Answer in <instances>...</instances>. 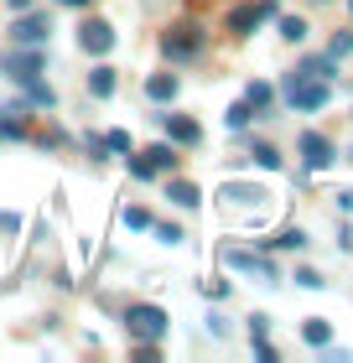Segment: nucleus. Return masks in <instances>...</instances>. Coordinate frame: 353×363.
<instances>
[{
  "instance_id": "nucleus-1",
  "label": "nucleus",
  "mask_w": 353,
  "mask_h": 363,
  "mask_svg": "<svg viewBox=\"0 0 353 363\" xmlns=\"http://www.w3.org/2000/svg\"><path fill=\"white\" fill-rule=\"evenodd\" d=\"M286 104L291 109H301V114H312V109H322L327 99H332V89H327V78H307V73H286Z\"/></svg>"
},
{
  "instance_id": "nucleus-2",
  "label": "nucleus",
  "mask_w": 353,
  "mask_h": 363,
  "mask_svg": "<svg viewBox=\"0 0 353 363\" xmlns=\"http://www.w3.org/2000/svg\"><path fill=\"white\" fill-rule=\"evenodd\" d=\"M125 333L141 342H161L166 337V311L161 306H130L125 311Z\"/></svg>"
},
{
  "instance_id": "nucleus-3",
  "label": "nucleus",
  "mask_w": 353,
  "mask_h": 363,
  "mask_svg": "<svg viewBox=\"0 0 353 363\" xmlns=\"http://www.w3.org/2000/svg\"><path fill=\"white\" fill-rule=\"evenodd\" d=\"M224 265L239 270V275H255V280H265V286H276V280H281V270L265 255H255V250H224Z\"/></svg>"
},
{
  "instance_id": "nucleus-4",
  "label": "nucleus",
  "mask_w": 353,
  "mask_h": 363,
  "mask_svg": "<svg viewBox=\"0 0 353 363\" xmlns=\"http://www.w3.org/2000/svg\"><path fill=\"white\" fill-rule=\"evenodd\" d=\"M197 47H203L197 26H172V31L161 37V52L172 57V62H188V57H197Z\"/></svg>"
},
{
  "instance_id": "nucleus-5",
  "label": "nucleus",
  "mask_w": 353,
  "mask_h": 363,
  "mask_svg": "<svg viewBox=\"0 0 353 363\" xmlns=\"http://www.w3.org/2000/svg\"><path fill=\"white\" fill-rule=\"evenodd\" d=\"M301 161H307V172L332 167V140H327V135H317V130H307V135H301Z\"/></svg>"
},
{
  "instance_id": "nucleus-6",
  "label": "nucleus",
  "mask_w": 353,
  "mask_h": 363,
  "mask_svg": "<svg viewBox=\"0 0 353 363\" xmlns=\"http://www.w3.org/2000/svg\"><path fill=\"white\" fill-rule=\"evenodd\" d=\"M78 47H83V52H109V47H114V31H109V21H83V31H78Z\"/></svg>"
},
{
  "instance_id": "nucleus-7",
  "label": "nucleus",
  "mask_w": 353,
  "mask_h": 363,
  "mask_svg": "<svg viewBox=\"0 0 353 363\" xmlns=\"http://www.w3.org/2000/svg\"><path fill=\"white\" fill-rule=\"evenodd\" d=\"M6 68H11L16 84H26V78H42V52H37V47H31V52H11Z\"/></svg>"
},
{
  "instance_id": "nucleus-8",
  "label": "nucleus",
  "mask_w": 353,
  "mask_h": 363,
  "mask_svg": "<svg viewBox=\"0 0 353 363\" xmlns=\"http://www.w3.org/2000/svg\"><path fill=\"white\" fill-rule=\"evenodd\" d=\"M161 120H166V135H172V140H182V145H197V140H203L197 120H188V114H161Z\"/></svg>"
},
{
  "instance_id": "nucleus-9",
  "label": "nucleus",
  "mask_w": 353,
  "mask_h": 363,
  "mask_svg": "<svg viewBox=\"0 0 353 363\" xmlns=\"http://www.w3.org/2000/svg\"><path fill=\"white\" fill-rule=\"evenodd\" d=\"M11 37H16V47H42V42H47V21H42V16H31V21H16Z\"/></svg>"
},
{
  "instance_id": "nucleus-10",
  "label": "nucleus",
  "mask_w": 353,
  "mask_h": 363,
  "mask_svg": "<svg viewBox=\"0 0 353 363\" xmlns=\"http://www.w3.org/2000/svg\"><path fill=\"white\" fill-rule=\"evenodd\" d=\"M265 16H271L265 6H234V11H229V26L239 31V37H249V31H255V26L265 21Z\"/></svg>"
},
{
  "instance_id": "nucleus-11",
  "label": "nucleus",
  "mask_w": 353,
  "mask_h": 363,
  "mask_svg": "<svg viewBox=\"0 0 353 363\" xmlns=\"http://www.w3.org/2000/svg\"><path fill=\"white\" fill-rule=\"evenodd\" d=\"M146 99H156V104L177 99V78H172V73H156V78H146Z\"/></svg>"
},
{
  "instance_id": "nucleus-12",
  "label": "nucleus",
  "mask_w": 353,
  "mask_h": 363,
  "mask_svg": "<svg viewBox=\"0 0 353 363\" xmlns=\"http://www.w3.org/2000/svg\"><path fill=\"white\" fill-rule=\"evenodd\" d=\"M296 73H307V78H327V84H332V73H338V57H307V62H301V68Z\"/></svg>"
},
{
  "instance_id": "nucleus-13",
  "label": "nucleus",
  "mask_w": 353,
  "mask_h": 363,
  "mask_svg": "<svg viewBox=\"0 0 353 363\" xmlns=\"http://www.w3.org/2000/svg\"><path fill=\"white\" fill-rule=\"evenodd\" d=\"M166 197H172L177 208H197V203H203V192H197L192 182H172V187H166Z\"/></svg>"
},
{
  "instance_id": "nucleus-14",
  "label": "nucleus",
  "mask_w": 353,
  "mask_h": 363,
  "mask_svg": "<svg viewBox=\"0 0 353 363\" xmlns=\"http://www.w3.org/2000/svg\"><path fill=\"white\" fill-rule=\"evenodd\" d=\"M301 337H307V342H312V348H327V337H332V327H327L322 317H307V322H301Z\"/></svg>"
},
{
  "instance_id": "nucleus-15",
  "label": "nucleus",
  "mask_w": 353,
  "mask_h": 363,
  "mask_svg": "<svg viewBox=\"0 0 353 363\" xmlns=\"http://www.w3.org/2000/svg\"><path fill=\"white\" fill-rule=\"evenodd\" d=\"M89 94H94V99H109V94H114V73H109V68H94V73H89Z\"/></svg>"
},
{
  "instance_id": "nucleus-16",
  "label": "nucleus",
  "mask_w": 353,
  "mask_h": 363,
  "mask_svg": "<svg viewBox=\"0 0 353 363\" xmlns=\"http://www.w3.org/2000/svg\"><path fill=\"white\" fill-rule=\"evenodd\" d=\"M271 99H276V89H271V84H249V89H244V104H249V109H265Z\"/></svg>"
},
{
  "instance_id": "nucleus-17",
  "label": "nucleus",
  "mask_w": 353,
  "mask_h": 363,
  "mask_svg": "<svg viewBox=\"0 0 353 363\" xmlns=\"http://www.w3.org/2000/svg\"><path fill=\"white\" fill-rule=\"evenodd\" d=\"M271 244H276V250H307V234H301V228H281Z\"/></svg>"
},
{
  "instance_id": "nucleus-18",
  "label": "nucleus",
  "mask_w": 353,
  "mask_h": 363,
  "mask_svg": "<svg viewBox=\"0 0 353 363\" xmlns=\"http://www.w3.org/2000/svg\"><path fill=\"white\" fill-rule=\"evenodd\" d=\"M146 156L156 161V172H172V167H177V151H172V145H151Z\"/></svg>"
},
{
  "instance_id": "nucleus-19",
  "label": "nucleus",
  "mask_w": 353,
  "mask_h": 363,
  "mask_svg": "<svg viewBox=\"0 0 353 363\" xmlns=\"http://www.w3.org/2000/svg\"><path fill=\"white\" fill-rule=\"evenodd\" d=\"M21 89H26V99H31V104H53V89H47L42 78H26Z\"/></svg>"
},
{
  "instance_id": "nucleus-20",
  "label": "nucleus",
  "mask_w": 353,
  "mask_h": 363,
  "mask_svg": "<svg viewBox=\"0 0 353 363\" xmlns=\"http://www.w3.org/2000/svg\"><path fill=\"white\" fill-rule=\"evenodd\" d=\"M224 197H229V208H234V203H260L265 192L260 187H224Z\"/></svg>"
},
{
  "instance_id": "nucleus-21",
  "label": "nucleus",
  "mask_w": 353,
  "mask_h": 363,
  "mask_svg": "<svg viewBox=\"0 0 353 363\" xmlns=\"http://www.w3.org/2000/svg\"><path fill=\"white\" fill-rule=\"evenodd\" d=\"M281 37H286V42H301V37H307V21H301V16H286V21H281Z\"/></svg>"
},
{
  "instance_id": "nucleus-22",
  "label": "nucleus",
  "mask_w": 353,
  "mask_h": 363,
  "mask_svg": "<svg viewBox=\"0 0 353 363\" xmlns=\"http://www.w3.org/2000/svg\"><path fill=\"white\" fill-rule=\"evenodd\" d=\"M249 156H255V161H260L265 172H276V167H281V151H276V145H255V151H249Z\"/></svg>"
},
{
  "instance_id": "nucleus-23",
  "label": "nucleus",
  "mask_w": 353,
  "mask_h": 363,
  "mask_svg": "<svg viewBox=\"0 0 353 363\" xmlns=\"http://www.w3.org/2000/svg\"><path fill=\"white\" fill-rule=\"evenodd\" d=\"M130 177L151 182V177H156V161H151V156H130Z\"/></svg>"
},
{
  "instance_id": "nucleus-24",
  "label": "nucleus",
  "mask_w": 353,
  "mask_h": 363,
  "mask_svg": "<svg viewBox=\"0 0 353 363\" xmlns=\"http://www.w3.org/2000/svg\"><path fill=\"white\" fill-rule=\"evenodd\" d=\"M249 114H255L249 104H234V109L224 114V125H229V130H244V125H249Z\"/></svg>"
},
{
  "instance_id": "nucleus-25",
  "label": "nucleus",
  "mask_w": 353,
  "mask_h": 363,
  "mask_svg": "<svg viewBox=\"0 0 353 363\" xmlns=\"http://www.w3.org/2000/svg\"><path fill=\"white\" fill-rule=\"evenodd\" d=\"M332 57H348L353 52V31H338V37H332V47H327Z\"/></svg>"
},
{
  "instance_id": "nucleus-26",
  "label": "nucleus",
  "mask_w": 353,
  "mask_h": 363,
  "mask_svg": "<svg viewBox=\"0 0 353 363\" xmlns=\"http://www.w3.org/2000/svg\"><path fill=\"white\" fill-rule=\"evenodd\" d=\"M125 228H136V234H141V228H151V213H146V208H130V213H125Z\"/></svg>"
},
{
  "instance_id": "nucleus-27",
  "label": "nucleus",
  "mask_w": 353,
  "mask_h": 363,
  "mask_svg": "<svg viewBox=\"0 0 353 363\" xmlns=\"http://www.w3.org/2000/svg\"><path fill=\"white\" fill-rule=\"evenodd\" d=\"M296 286H307V291H322V286H327V280H322V275H317V270H296Z\"/></svg>"
},
{
  "instance_id": "nucleus-28",
  "label": "nucleus",
  "mask_w": 353,
  "mask_h": 363,
  "mask_svg": "<svg viewBox=\"0 0 353 363\" xmlns=\"http://www.w3.org/2000/svg\"><path fill=\"white\" fill-rule=\"evenodd\" d=\"M104 151H130V135H125V130H109V140H104Z\"/></svg>"
},
{
  "instance_id": "nucleus-29",
  "label": "nucleus",
  "mask_w": 353,
  "mask_h": 363,
  "mask_svg": "<svg viewBox=\"0 0 353 363\" xmlns=\"http://www.w3.org/2000/svg\"><path fill=\"white\" fill-rule=\"evenodd\" d=\"M156 234H161V244H182V228L177 223H156Z\"/></svg>"
},
{
  "instance_id": "nucleus-30",
  "label": "nucleus",
  "mask_w": 353,
  "mask_h": 363,
  "mask_svg": "<svg viewBox=\"0 0 353 363\" xmlns=\"http://www.w3.org/2000/svg\"><path fill=\"white\" fill-rule=\"evenodd\" d=\"M265 333H271V317H260V311H255V317H249V337H265Z\"/></svg>"
},
{
  "instance_id": "nucleus-31",
  "label": "nucleus",
  "mask_w": 353,
  "mask_h": 363,
  "mask_svg": "<svg viewBox=\"0 0 353 363\" xmlns=\"http://www.w3.org/2000/svg\"><path fill=\"white\" fill-rule=\"evenodd\" d=\"M16 228H21V218H16V213H0V234H16Z\"/></svg>"
},
{
  "instance_id": "nucleus-32",
  "label": "nucleus",
  "mask_w": 353,
  "mask_h": 363,
  "mask_svg": "<svg viewBox=\"0 0 353 363\" xmlns=\"http://www.w3.org/2000/svg\"><path fill=\"white\" fill-rule=\"evenodd\" d=\"M58 6H73V11H78V6H89V0H58Z\"/></svg>"
},
{
  "instance_id": "nucleus-33",
  "label": "nucleus",
  "mask_w": 353,
  "mask_h": 363,
  "mask_svg": "<svg viewBox=\"0 0 353 363\" xmlns=\"http://www.w3.org/2000/svg\"><path fill=\"white\" fill-rule=\"evenodd\" d=\"M11 6H16V11H26V6H31V0H11Z\"/></svg>"
},
{
  "instance_id": "nucleus-34",
  "label": "nucleus",
  "mask_w": 353,
  "mask_h": 363,
  "mask_svg": "<svg viewBox=\"0 0 353 363\" xmlns=\"http://www.w3.org/2000/svg\"><path fill=\"white\" fill-rule=\"evenodd\" d=\"M348 6H353V0H348Z\"/></svg>"
}]
</instances>
